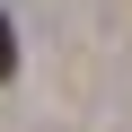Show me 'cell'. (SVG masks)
Segmentation results:
<instances>
[{
	"label": "cell",
	"instance_id": "6da1fadb",
	"mask_svg": "<svg viewBox=\"0 0 132 132\" xmlns=\"http://www.w3.org/2000/svg\"><path fill=\"white\" fill-rule=\"evenodd\" d=\"M18 79V27H9V9H0V88Z\"/></svg>",
	"mask_w": 132,
	"mask_h": 132
}]
</instances>
